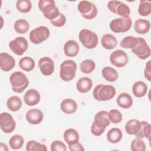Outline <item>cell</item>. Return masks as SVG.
<instances>
[{"label": "cell", "instance_id": "cell-1", "mask_svg": "<svg viewBox=\"0 0 151 151\" xmlns=\"http://www.w3.org/2000/svg\"><path fill=\"white\" fill-rule=\"evenodd\" d=\"M116 94L115 87L109 84H98L93 90V95L95 100L99 101L112 99Z\"/></svg>", "mask_w": 151, "mask_h": 151}, {"label": "cell", "instance_id": "cell-2", "mask_svg": "<svg viewBox=\"0 0 151 151\" xmlns=\"http://www.w3.org/2000/svg\"><path fill=\"white\" fill-rule=\"evenodd\" d=\"M38 8L44 16L50 21L57 18L60 15L58 8L53 0H40L38 1Z\"/></svg>", "mask_w": 151, "mask_h": 151}, {"label": "cell", "instance_id": "cell-3", "mask_svg": "<svg viewBox=\"0 0 151 151\" xmlns=\"http://www.w3.org/2000/svg\"><path fill=\"white\" fill-rule=\"evenodd\" d=\"M9 81L12 90L18 93H22L29 84V80L27 76L20 71H16L11 74L9 77Z\"/></svg>", "mask_w": 151, "mask_h": 151}, {"label": "cell", "instance_id": "cell-4", "mask_svg": "<svg viewBox=\"0 0 151 151\" xmlns=\"http://www.w3.org/2000/svg\"><path fill=\"white\" fill-rule=\"evenodd\" d=\"M77 70V64L71 60L63 61L60 65V77L64 81H70L74 79Z\"/></svg>", "mask_w": 151, "mask_h": 151}, {"label": "cell", "instance_id": "cell-5", "mask_svg": "<svg viewBox=\"0 0 151 151\" xmlns=\"http://www.w3.org/2000/svg\"><path fill=\"white\" fill-rule=\"evenodd\" d=\"M78 38L82 45L87 49H93L97 45L98 36L90 29H81L79 32Z\"/></svg>", "mask_w": 151, "mask_h": 151}, {"label": "cell", "instance_id": "cell-6", "mask_svg": "<svg viewBox=\"0 0 151 151\" xmlns=\"http://www.w3.org/2000/svg\"><path fill=\"white\" fill-rule=\"evenodd\" d=\"M132 21L130 17H120L113 19L109 25L110 29L115 33L128 31L132 27Z\"/></svg>", "mask_w": 151, "mask_h": 151}, {"label": "cell", "instance_id": "cell-7", "mask_svg": "<svg viewBox=\"0 0 151 151\" xmlns=\"http://www.w3.org/2000/svg\"><path fill=\"white\" fill-rule=\"evenodd\" d=\"M77 8L82 17L86 19L90 20L97 16V8L94 4L91 2L81 1L78 3Z\"/></svg>", "mask_w": 151, "mask_h": 151}, {"label": "cell", "instance_id": "cell-8", "mask_svg": "<svg viewBox=\"0 0 151 151\" xmlns=\"http://www.w3.org/2000/svg\"><path fill=\"white\" fill-rule=\"evenodd\" d=\"M50 35V30L47 27L40 26L30 32L29 40L33 44H39L48 39Z\"/></svg>", "mask_w": 151, "mask_h": 151}, {"label": "cell", "instance_id": "cell-9", "mask_svg": "<svg viewBox=\"0 0 151 151\" xmlns=\"http://www.w3.org/2000/svg\"><path fill=\"white\" fill-rule=\"evenodd\" d=\"M107 8L111 12L121 17H129L130 14L129 6L119 1H110L107 4Z\"/></svg>", "mask_w": 151, "mask_h": 151}, {"label": "cell", "instance_id": "cell-10", "mask_svg": "<svg viewBox=\"0 0 151 151\" xmlns=\"http://www.w3.org/2000/svg\"><path fill=\"white\" fill-rule=\"evenodd\" d=\"M139 41L136 47L132 48V51L141 60H145L150 55V48L146 40L141 37H138Z\"/></svg>", "mask_w": 151, "mask_h": 151}, {"label": "cell", "instance_id": "cell-11", "mask_svg": "<svg viewBox=\"0 0 151 151\" xmlns=\"http://www.w3.org/2000/svg\"><path fill=\"white\" fill-rule=\"evenodd\" d=\"M9 46L14 54L21 55L27 50L28 44L27 40L24 37H17L9 42Z\"/></svg>", "mask_w": 151, "mask_h": 151}, {"label": "cell", "instance_id": "cell-12", "mask_svg": "<svg viewBox=\"0 0 151 151\" xmlns=\"http://www.w3.org/2000/svg\"><path fill=\"white\" fill-rule=\"evenodd\" d=\"M16 127V123L11 114L7 112L2 113L0 115V127L5 133H11Z\"/></svg>", "mask_w": 151, "mask_h": 151}, {"label": "cell", "instance_id": "cell-13", "mask_svg": "<svg viewBox=\"0 0 151 151\" xmlns=\"http://www.w3.org/2000/svg\"><path fill=\"white\" fill-rule=\"evenodd\" d=\"M110 121L109 116V112L104 110H101L97 112L95 116L94 122L92 123L93 126L96 127L104 132L106 128L110 125Z\"/></svg>", "mask_w": 151, "mask_h": 151}, {"label": "cell", "instance_id": "cell-14", "mask_svg": "<svg viewBox=\"0 0 151 151\" xmlns=\"http://www.w3.org/2000/svg\"><path fill=\"white\" fill-rule=\"evenodd\" d=\"M110 61L114 66L122 68L124 67L129 61V57L124 51L117 50L110 55Z\"/></svg>", "mask_w": 151, "mask_h": 151}, {"label": "cell", "instance_id": "cell-15", "mask_svg": "<svg viewBox=\"0 0 151 151\" xmlns=\"http://www.w3.org/2000/svg\"><path fill=\"white\" fill-rule=\"evenodd\" d=\"M38 67L41 73L44 76H50L54 71V61L48 57H44L39 60Z\"/></svg>", "mask_w": 151, "mask_h": 151}, {"label": "cell", "instance_id": "cell-16", "mask_svg": "<svg viewBox=\"0 0 151 151\" xmlns=\"http://www.w3.org/2000/svg\"><path fill=\"white\" fill-rule=\"evenodd\" d=\"M15 65L14 58L6 52H1L0 54V68L5 72L11 70Z\"/></svg>", "mask_w": 151, "mask_h": 151}, {"label": "cell", "instance_id": "cell-17", "mask_svg": "<svg viewBox=\"0 0 151 151\" xmlns=\"http://www.w3.org/2000/svg\"><path fill=\"white\" fill-rule=\"evenodd\" d=\"M44 115L41 110L38 109H32L29 110L26 114L27 121L32 124H40L43 120Z\"/></svg>", "mask_w": 151, "mask_h": 151}, {"label": "cell", "instance_id": "cell-18", "mask_svg": "<svg viewBox=\"0 0 151 151\" xmlns=\"http://www.w3.org/2000/svg\"><path fill=\"white\" fill-rule=\"evenodd\" d=\"M41 96L40 93L35 89L28 90L24 96L25 103L29 106H33L38 104L40 101Z\"/></svg>", "mask_w": 151, "mask_h": 151}, {"label": "cell", "instance_id": "cell-19", "mask_svg": "<svg viewBox=\"0 0 151 151\" xmlns=\"http://www.w3.org/2000/svg\"><path fill=\"white\" fill-rule=\"evenodd\" d=\"M63 48L65 55L70 57H76L80 50L78 44L73 40H68L64 44Z\"/></svg>", "mask_w": 151, "mask_h": 151}, {"label": "cell", "instance_id": "cell-20", "mask_svg": "<svg viewBox=\"0 0 151 151\" xmlns=\"http://www.w3.org/2000/svg\"><path fill=\"white\" fill-rule=\"evenodd\" d=\"M60 108L63 113L67 114H71L76 111L77 104L73 99H65L61 101Z\"/></svg>", "mask_w": 151, "mask_h": 151}, {"label": "cell", "instance_id": "cell-21", "mask_svg": "<svg viewBox=\"0 0 151 151\" xmlns=\"http://www.w3.org/2000/svg\"><path fill=\"white\" fill-rule=\"evenodd\" d=\"M133 28L136 32L139 34H145L150 28V23L147 19H138L134 22Z\"/></svg>", "mask_w": 151, "mask_h": 151}, {"label": "cell", "instance_id": "cell-22", "mask_svg": "<svg viewBox=\"0 0 151 151\" xmlns=\"http://www.w3.org/2000/svg\"><path fill=\"white\" fill-rule=\"evenodd\" d=\"M93 86L91 80L87 77H83L80 78L76 84L77 90L81 93H86L89 91Z\"/></svg>", "mask_w": 151, "mask_h": 151}, {"label": "cell", "instance_id": "cell-23", "mask_svg": "<svg viewBox=\"0 0 151 151\" xmlns=\"http://www.w3.org/2000/svg\"><path fill=\"white\" fill-rule=\"evenodd\" d=\"M64 139L68 146L73 145L78 142L79 134L76 130L70 128L64 132Z\"/></svg>", "mask_w": 151, "mask_h": 151}, {"label": "cell", "instance_id": "cell-24", "mask_svg": "<svg viewBox=\"0 0 151 151\" xmlns=\"http://www.w3.org/2000/svg\"><path fill=\"white\" fill-rule=\"evenodd\" d=\"M101 43L104 48L107 50H112L117 46V41L114 35L110 34H106L102 36L101 38Z\"/></svg>", "mask_w": 151, "mask_h": 151}, {"label": "cell", "instance_id": "cell-25", "mask_svg": "<svg viewBox=\"0 0 151 151\" xmlns=\"http://www.w3.org/2000/svg\"><path fill=\"white\" fill-rule=\"evenodd\" d=\"M118 106L123 109H129L133 104V99L131 96L126 93H122L116 99Z\"/></svg>", "mask_w": 151, "mask_h": 151}, {"label": "cell", "instance_id": "cell-26", "mask_svg": "<svg viewBox=\"0 0 151 151\" xmlns=\"http://www.w3.org/2000/svg\"><path fill=\"white\" fill-rule=\"evenodd\" d=\"M132 91L136 97H142L147 91V86L142 81H136L132 86Z\"/></svg>", "mask_w": 151, "mask_h": 151}, {"label": "cell", "instance_id": "cell-27", "mask_svg": "<svg viewBox=\"0 0 151 151\" xmlns=\"http://www.w3.org/2000/svg\"><path fill=\"white\" fill-rule=\"evenodd\" d=\"M141 122L137 119H130L125 124V130L129 134L136 135L140 130Z\"/></svg>", "mask_w": 151, "mask_h": 151}, {"label": "cell", "instance_id": "cell-28", "mask_svg": "<svg viewBox=\"0 0 151 151\" xmlns=\"http://www.w3.org/2000/svg\"><path fill=\"white\" fill-rule=\"evenodd\" d=\"M122 130L117 127L111 128L107 133V139L111 143H117L122 138Z\"/></svg>", "mask_w": 151, "mask_h": 151}, {"label": "cell", "instance_id": "cell-29", "mask_svg": "<svg viewBox=\"0 0 151 151\" xmlns=\"http://www.w3.org/2000/svg\"><path fill=\"white\" fill-rule=\"evenodd\" d=\"M137 137H146L149 141H150L151 137V125L146 121L141 122V126L139 132L135 135Z\"/></svg>", "mask_w": 151, "mask_h": 151}, {"label": "cell", "instance_id": "cell-30", "mask_svg": "<svg viewBox=\"0 0 151 151\" xmlns=\"http://www.w3.org/2000/svg\"><path fill=\"white\" fill-rule=\"evenodd\" d=\"M102 76L108 81L114 82L118 78L119 75L117 71L112 67H105L101 71Z\"/></svg>", "mask_w": 151, "mask_h": 151}, {"label": "cell", "instance_id": "cell-31", "mask_svg": "<svg viewBox=\"0 0 151 151\" xmlns=\"http://www.w3.org/2000/svg\"><path fill=\"white\" fill-rule=\"evenodd\" d=\"M6 106L11 111H17L19 110L22 106V100L18 96H11L7 100Z\"/></svg>", "mask_w": 151, "mask_h": 151}, {"label": "cell", "instance_id": "cell-32", "mask_svg": "<svg viewBox=\"0 0 151 151\" xmlns=\"http://www.w3.org/2000/svg\"><path fill=\"white\" fill-rule=\"evenodd\" d=\"M35 61L29 57H24L19 61V66L25 71H31L35 67Z\"/></svg>", "mask_w": 151, "mask_h": 151}, {"label": "cell", "instance_id": "cell-33", "mask_svg": "<svg viewBox=\"0 0 151 151\" xmlns=\"http://www.w3.org/2000/svg\"><path fill=\"white\" fill-rule=\"evenodd\" d=\"M139 41L138 37L134 36L125 37L120 42V46L124 48H133L136 46Z\"/></svg>", "mask_w": 151, "mask_h": 151}, {"label": "cell", "instance_id": "cell-34", "mask_svg": "<svg viewBox=\"0 0 151 151\" xmlns=\"http://www.w3.org/2000/svg\"><path fill=\"white\" fill-rule=\"evenodd\" d=\"M14 28L18 34H25L29 29V24L27 21L24 19H19L15 22Z\"/></svg>", "mask_w": 151, "mask_h": 151}, {"label": "cell", "instance_id": "cell-35", "mask_svg": "<svg viewBox=\"0 0 151 151\" xmlns=\"http://www.w3.org/2000/svg\"><path fill=\"white\" fill-rule=\"evenodd\" d=\"M24 143V138L19 134H15L12 136L9 140V145L10 147L14 150L21 149L23 146Z\"/></svg>", "mask_w": 151, "mask_h": 151}, {"label": "cell", "instance_id": "cell-36", "mask_svg": "<svg viewBox=\"0 0 151 151\" xmlns=\"http://www.w3.org/2000/svg\"><path fill=\"white\" fill-rule=\"evenodd\" d=\"M138 12L140 15L146 17L151 13V2L148 0H142L140 1L138 8Z\"/></svg>", "mask_w": 151, "mask_h": 151}, {"label": "cell", "instance_id": "cell-37", "mask_svg": "<svg viewBox=\"0 0 151 151\" xmlns=\"http://www.w3.org/2000/svg\"><path fill=\"white\" fill-rule=\"evenodd\" d=\"M96 68V64L91 60H85L83 61L80 65V68L82 73L85 74H90L92 73Z\"/></svg>", "mask_w": 151, "mask_h": 151}, {"label": "cell", "instance_id": "cell-38", "mask_svg": "<svg viewBox=\"0 0 151 151\" xmlns=\"http://www.w3.org/2000/svg\"><path fill=\"white\" fill-rule=\"evenodd\" d=\"M16 7L19 12L28 13L32 8V3L29 0H18L16 2Z\"/></svg>", "mask_w": 151, "mask_h": 151}, {"label": "cell", "instance_id": "cell-39", "mask_svg": "<svg viewBox=\"0 0 151 151\" xmlns=\"http://www.w3.org/2000/svg\"><path fill=\"white\" fill-rule=\"evenodd\" d=\"M26 150L27 151L35 150H47V147L44 144H42L35 140H29L26 145Z\"/></svg>", "mask_w": 151, "mask_h": 151}, {"label": "cell", "instance_id": "cell-40", "mask_svg": "<svg viewBox=\"0 0 151 151\" xmlns=\"http://www.w3.org/2000/svg\"><path fill=\"white\" fill-rule=\"evenodd\" d=\"M130 149L132 151H145L146 150V145L140 137H136L130 144Z\"/></svg>", "mask_w": 151, "mask_h": 151}, {"label": "cell", "instance_id": "cell-41", "mask_svg": "<svg viewBox=\"0 0 151 151\" xmlns=\"http://www.w3.org/2000/svg\"><path fill=\"white\" fill-rule=\"evenodd\" d=\"M109 116L110 121L114 124H117L122 120V114L121 112L118 110H110V111L109 113Z\"/></svg>", "mask_w": 151, "mask_h": 151}, {"label": "cell", "instance_id": "cell-42", "mask_svg": "<svg viewBox=\"0 0 151 151\" xmlns=\"http://www.w3.org/2000/svg\"><path fill=\"white\" fill-rule=\"evenodd\" d=\"M50 149L52 151H65L67 147L62 141L57 140L51 143Z\"/></svg>", "mask_w": 151, "mask_h": 151}, {"label": "cell", "instance_id": "cell-43", "mask_svg": "<svg viewBox=\"0 0 151 151\" xmlns=\"http://www.w3.org/2000/svg\"><path fill=\"white\" fill-rule=\"evenodd\" d=\"M50 22L55 27H61L65 25L66 22V18L63 13H60L57 18L50 21Z\"/></svg>", "mask_w": 151, "mask_h": 151}, {"label": "cell", "instance_id": "cell-44", "mask_svg": "<svg viewBox=\"0 0 151 151\" xmlns=\"http://www.w3.org/2000/svg\"><path fill=\"white\" fill-rule=\"evenodd\" d=\"M150 60L148 61V62L146 64V67L144 70V76L149 81H151V73H150Z\"/></svg>", "mask_w": 151, "mask_h": 151}, {"label": "cell", "instance_id": "cell-45", "mask_svg": "<svg viewBox=\"0 0 151 151\" xmlns=\"http://www.w3.org/2000/svg\"><path fill=\"white\" fill-rule=\"evenodd\" d=\"M68 149L70 150H71V151H76V150L83 151V150H84V148L83 147V145L79 142H78L74 145L68 146Z\"/></svg>", "mask_w": 151, "mask_h": 151}]
</instances>
